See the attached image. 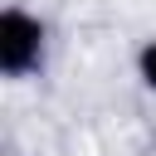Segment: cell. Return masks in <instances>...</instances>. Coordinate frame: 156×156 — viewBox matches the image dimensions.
Segmentation results:
<instances>
[{
	"mask_svg": "<svg viewBox=\"0 0 156 156\" xmlns=\"http://www.w3.org/2000/svg\"><path fill=\"white\" fill-rule=\"evenodd\" d=\"M44 63H49V24L24 5H5L0 10V73L10 83H29L44 73Z\"/></svg>",
	"mask_w": 156,
	"mask_h": 156,
	"instance_id": "obj_1",
	"label": "cell"
},
{
	"mask_svg": "<svg viewBox=\"0 0 156 156\" xmlns=\"http://www.w3.org/2000/svg\"><path fill=\"white\" fill-rule=\"evenodd\" d=\"M136 78H141L146 93H156V39H146L136 49Z\"/></svg>",
	"mask_w": 156,
	"mask_h": 156,
	"instance_id": "obj_2",
	"label": "cell"
}]
</instances>
